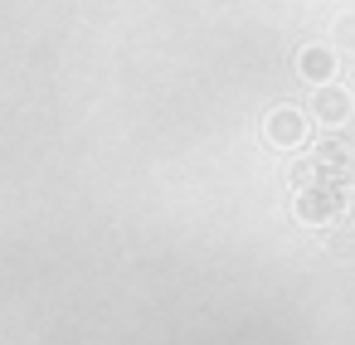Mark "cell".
Returning a JSON list of instances; mask_svg holds the SVG:
<instances>
[{
  "instance_id": "6da1fadb",
  "label": "cell",
  "mask_w": 355,
  "mask_h": 345,
  "mask_svg": "<svg viewBox=\"0 0 355 345\" xmlns=\"http://www.w3.org/2000/svg\"><path fill=\"white\" fill-rule=\"evenodd\" d=\"M345 204H350V195H345L340 185H306V190L297 195V214H302L306 224H326V219H336Z\"/></svg>"
},
{
  "instance_id": "7a4b0ae2",
  "label": "cell",
  "mask_w": 355,
  "mask_h": 345,
  "mask_svg": "<svg viewBox=\"0 0 355 345\" xmlns=\"http://www.w3.org/2000/svg\"><path fill=\"white\" fill-rule=\"evenodd\" d=\"M311 112H316V122L340 127V122L350 117V93H345V88H331V83H321V88H316V98H311Z\"/></svg>"
},
{
  "instance_id": "3957f363",
  "label": "cell",
  "mask_w": 355,
  "mask_h": 345,
  "mask_svg": "<svg viewBox=\"0 0 355 345\" xmlns=\"http://www.w3.org/2000/svg\"><path fill=\"white\" fill-rule=\"evenodd\" d=\"M302 136H306V122H302V112L282 107V112H272V117H268V141H277V146H297Z\"/></svg>"
},
{
  "instance_id": "277c9868",
  "label": "cell",
  "mask_w": 355,
  "mask_h": 345,
  "mask_svg": "<svg viewBox=\"0 0 355 345\" xmlns=\"http://www.w3.org/2000/svg\"><path fill=\"white\" fill-rule=\"evenodd\" d=\"M297 69H302V78H306V83H326V78L336 73V54H331V49H321V44H311V49H302Z\"/></svg>"
},
{
  "instance_id": "5b68a950",
  "label": "cell",
  "mask_w": 355,
  "mask_h": 345,
  "mask_svg": "<svg viewBox=\"0 0 355 345\" xmlns=\"http://www.w3.org/2000/svg\"><path fill=\"white\" fill-rule=\"evenodd\" d=\"M336 39H340L345 49H355V15H345V20L336 25Z\"/></svg>"
}]
</instances>
